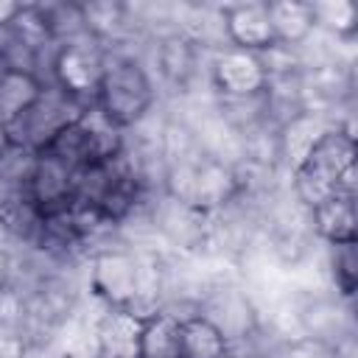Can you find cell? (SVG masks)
I'll return each instance as SVG.
<instances>
[{"label":"cell","mask_w":358,"mask_h":358,"mask_svg":"<svg viewBox=\"0 0 358 358\" xmlns=\"http://www.w3.org/2000/svg\"><path fill=\"white\" fill-rule=\"evenodd\" d=\"M45 22H48V34L56 45H67L73 39L90 36L87 25H84V14H81V3H39Z\"/></svg>","instance_id":"obj_24"},{"label":"cell","mask_w":358,"mask_h":358,"mask_svg":"<svg viewBox=\"0 0 358 358\" xmlns=\"http://www.w3.org/2000/svg\"><path fill=\"white\" fill-rule=\"evenodd\" d=\"M140 358H182V322L168 313H157L143 322Z\"/></svg>","instance_id":"obj_19"},{"label":"cell","mask_w":358,"mask_h":358,"mask_svg":"<svg viewBox=\"0 0 358 358\" xmlns=\"http://www.w3.org/2000/svg\"><path fill=\"white\" fill-rule=\"evenodd\" d=\"M36 157H39V151L8 143L0 151V185L8 193H28V185H31V176L36 168Z\"/></svg>","instance_id":"obj_23"},{"label":"cell","mask_w":358,"mask_h":358,"mask_svg":"<svg viewBox=\"0 0 358 358\" xmlns=\"http://www.w3.org/2000/svg\"><path fill=\"white\" fill-rule=\"evenodd\" d=\"M235 193H238V182H235L232 165L201 154L199 162L193 165V176H190V187H187L185 204L199 210V213H204V215H210V213L221 210L227 201H232Z\"/></svg>","instance_id":"obj_9"},{"label":"cell","mask_w":358,"mask_h":358,"mask_svg":"<svg viewBox=\"0 0 358 358\" xmlns=\"http://www.w3.org/2000/svg\"><path fill=\"white\" fill-rule=\"evenodd\" d=\"M6 196H8V190H6V187H3V185H0V201H3V199H6Z\"/></svg>","instance_id":"obj_29"},{"label":"cell","mask_w":358,"mask_h":358,"mask_svg":"<svg viewBox=\"0 0 358 358\" xmlns=\"http://www.w3.org/2000/svg\"><path fill=\"white\" fill-rule=\"evenodd\" d=\"M199 316L204 322H210L224 336L227 344L246 338L260 324V310H257L252 294L246 291L243 280L207 285L199 296Z\"/></svg>","instance_id":"obj_5"},{"label":"cell","mask_w":358,"mask_h":358,"mask_svg":"<svg viewBox=\"0 0 358 358\" xmlns=\"http://www.w3.org/2000/svg\"><path fill=\"white\" fill-rule=\"evenodd\" d=\"M204 56H210L207 50L196 48L187 36L182 34H165L159 39H148L145 45V67L148 73L159 76V81L168 87L171 98L173 101H182V98H193L196 95V87L201 81V67L207 70V62Z\"/></svg>","instance_id":"obj_4"},{"label":"cell","mask_w":358,"mask_h":358,"mask_svg":"<svg viewBox=\"0 0 358 358\" xmlns=\"http://www.w3.org/2000/svg\"><path fill=\"white\" fill-rule=\"evenodd\" d=\"M140 319L120 308H103V313L95 319L101 358H140Z\"/></svg>","instance_id":"obj_15"},{"label":"cell","mask_w":358,"mask_h":358,"mask_svg":"<svg viewBox=\"0 0 358 358\" xmlns=\"http://www.w3.org/2000/svg\"><path fill=\"white\" fill-rule=\"evenodd\" d=\"M221 14H224L227 45L257 53L274 42L266 3H260V0L227 3V6H221Z\"/></svg>","instance_id":"obj_12"},{"label":"cell","mask_w":358,"mask_h":358,"mask_svg":"<svg viewBox=\"0 0 358 358\" xmlns=\"http://www.w3.org/2000/svg\"><path fill=\"white\" fill-rule=\"evenodd\" d=\"M8 274H11V255L6 246H0V288L8 285Z\"/></svg>","instance_id":"obj_27"},{"label":"cell","mask_w":358,"mask_h":358,"mask_svg":"<svg viewBox=\"0 0 358 358\" xmlns=\"http://www.w3.org/2000/svg\"><path fill=\"white\" fill-rule=\"evenodd\" d=\"M324 277L327 288L341 296L352 299L358 288V243L341 241V243H324Z\"/></svg>","instance_id":"obj_18"},{"label":"cell","mask_w":358,"mask_h":358,"mask_svg":"<svg viewBox=\"0 0 358 358\" xmlns=\"http://www.w3.org/2000/svg\"><path fill=\"white\" fill-rule=\"evenodd\" d=\"M358 196H330L327 201L316 204L310 210V229L319 243H341V241H355L358 232V210H355Z\"/></svg>","instance_id":"obj_14"},{"label":"cell","mask_w":358,"mask_h":358,"mask_svg":"<svg viewBox=\"0 0 358 358\" xmlns=\"http://www.w3.org/2000/svg\"><path fill=\"white\" fill-rule=\"evenodd\" d=\"M42 151H48V154H53L56 159H62L64 165H70L73 171H78V168H84V165H90V148H87V137H84V131H81V126H78V120L76 123H70L67 129H62Z\"/></svg>","instance_id":"obj_25"},{"label":"cell","mask_w":358,"mask_h":358,"mask_svg":"<svg viewBox=\"0 0 358 358\" xmlns=\"http://www.w3.org/2000/svg\"><path fill=\"white\" fill-rule=\"evenodd\" d=\"M73 182H76V171L70 165H64L48 151H39L36 168L28 185V196L48 215V213H56L73 204Z\"/></svg>","instance_id":"obj_13"},{"label":"cell","mask_w":358,"mask_h":358,"mask_svg":"<svg viewBox=\"0 0 358 358\" xmlns=\"http://www.w3.org/2000/svg\"><path fill=\"white\" fill-rule=\"evenodd\" d=\"M90 103L67 95L62 87L50 84V87H42L39 98L22 112L17 115L6 131H8V143L14 145H22V148H31V151H42L62 129H67L70 123L78 120V115L87 109Z\"/></svg>","instance_id":"obj_3"},{"label":"cell","mask_w":358,"mask_h":358,"mask_svg":"<svg viewBox=\"0 0 358 358\" xmlns=\"http://www.w3.org/2000/svg\"><path fill=\"white\" fill-rule=\"evenodd\" d=\"M313 22L319 31L336 39H355L358 34V6L352 0H316L310 3Z\"/></svg>","instance_id":"obj_21"},{"label":"cell","mask_w":358,"mask_h":358,"mask_svg":"<svg viewBox=\"0 0 358 358\" xmlns=\"http://www.w3.org/2000/svg\"><path fill=\"white\" fill-rule=\"evenodd\" d=\"M207 81L213 87V98H249L266 90V73L257 53L232 45L210 53Z\"/></svg>","instance_id":"obj_8"},{"label":"cell","mask_w":358,"mask_h":358,"mask_svg":"<svg viewBox=\"0 0 358 358\" xmlns=\"http://www.w3.org/2000/svg\"><path fill=\"white\" fill-rule=\"evenodd\" d=\"M42 92V84L28 76V73H17V70H6L0 78V120L8 126L17 115H22Z\"/></svg>","instance_id":"obj_20"},{"label":"cell","mask_w":358,"mask_h":358,"mask_svg":"<svg viewBox=\"0 0 358 358\" xmlns=\"http://www.w3.org/2000/svg\"><path fill=\"white\" fill-rule=\"evenodd\" d=\"M103 64H106V53L101 42H95L92 36L73 39L67 45H59L53 64V84L84 103H95L103 78Z\"/></svg>","instance_id":"obj_6"},{"label":"cell","mask_w":358,"mask_h":358,"mask_svg":"<svg viewBox=\"0 0 358 358\" xmlns=\"http://www.w3.org/2000/svg\"><path fill=\"white\" fill-rule=\"evenodd\" d=\"M103 53H106V64H103V78H101L95 103L120 129H129L157 109L159 103L157 81L143 62L140 42L103 48Z\"/></svg>","instance_id":"obj_1"},{"label":"cell","mask_w":358,"mask_h":358,"mask_svg":"<svg viewBox=\"0 0 358 358\" xmlns=\"http://www.w3.org/2000/svg\"><path fill=\"white\" fill-rule=\"evenodd\" d=\"M355 355V344H327L319 338H308V336H296L282 341V347L277 350V358H352Z\"/></svg>","instance_id":"obj_26"},{"label":"cell","mask_w":358,"mask_h":358,"mask_svg":"<svg viewBox=\"0 0 358 358\" xmlns=\"http://www.w3.org/2000/svg\"><path fill=\"white\" fill-rule=\"evenodd\" d=\"M8 145V131H6V123L0 120V151Z\"/></svg>","instance_id":"obj_28"},{"label":"cell","mask_w":358,"mask_h":358,"mask_svg":"<svg viewBox=\"0 0 358 358\" xmlns=\"http://www.w3.org/2000/svg\"><path fill=\"white\" fill-rule=\"evenodd\" d=\"M336 123L322 112H299L291 120H285L277 129V145H280V168L285 176H291L308 154L316 148V143L333 129Z\"/></svg>","instance_id":"obj_11"},{"label":"cell","mask_w":358,"mask_h":358,"mask_svg":"<svg viewBox=\"0 0 358 358\" xmlns=\"http://www.w3.org/2000/svg\"><path fill=\"white\" fill-rule=\"evenodd\" d=\"M266 11H268L274 42H282V45L296 48L316 28L313 8L305 0H271V3H266Z\"/></svg>","instance_id":"obj_16"},{"label":"cell","mask_w":358,"mask_h":358,"mask_svg":"<svg viewBox=\"0 0 358 358\" xmlns=\"http://www.w3.org/2000/svg\"><path fill=\"white\" fill-rule=\"evenodd\" d=\"M45 235V213L28 193H8L0 201V243L6 249H36Z\"/></svg>","instance_id":"obj_10"},{"label":"cell","mask_w":358,"mask_h":358,"mask_svg":"<svg viewBox=\"0 0 358 358\" xmlns=\"http://www.w3.org/2000/svg\"><path fill=\"white\" fill-rule=\"evenodd\" d=\"M224 350L227 341L210 322L201 316L182 322V358H224Z\"/></svg>","instance_id":"obj_22"},{"label":"cell","mask_w":358,"mask_h":358,"mask_svg":"<svg viewBox=\"0 0 358 358\" xmlns=\"http://www.w3.org/2000/svg\"><path fill=\"white\" fill-rule=\"evenodd\" d=\"M78 126H81V131L87 137L90 162H106V159L120 154V148H123V129L112 117H106V112L98 103H90L78 115Z\"/></svg>","instance_id":"obj_17"},{"label":"cell","mask_w":358,"mask_h":358,"mask_svg":"<svg viewBox=\"0 0 358 358\" xmlns=\"http://www.w3.org/2000/svg\"><path fill=\"white\" fill-rule=\"evenodd\" d=\"M134 252L115 243L87 257V291L103 308H126L134 296Z\"/></svg>","instance_id":"obj_7"},{"label":"cell","mask_w":358,"mask_h":358,"mask_svg":"<svg viewBox=\"0 0 358 358\" xmlns=\"http://www.w3.org/2000/svg\"><path fill=\"white\" fill-rule=\"evenodd\" d=\"M352 165H355V131L333 126L308 154V159L288 176V187L299 204L313 210L316 204L338 193V182L344 171Z\"/></svg>","instance_id":"obj_2"}]
</instances>
